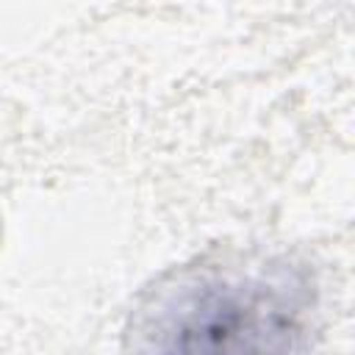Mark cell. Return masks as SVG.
Returning a JSON list of instances; mask_svg holds the SVG:
<instances>
[{"mask_svg": "<svg viewBox=\"0 0 355 355\" xmlns=\"http://www.w3.org/2000/svg\"><path fill=\"white\" fill-rule=\"evenodd\" d=\"M319 283L288 255L183 263L136 300L130 355H313Z\"/></svg>", "mask_w": 355, "mask_h": 355, "instance_id": "6da1fadb", "label": "cell"}]
</instances>
